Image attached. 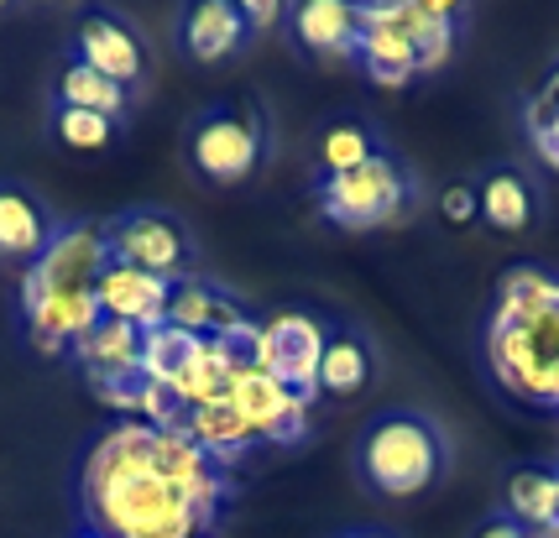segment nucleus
<instances>
[{
  "instance_id": "1",
  "label": "nucleus",
  "mask_w": 559,
  "mask_h": 538,
  "mask_svg": "<svg viewBox=\"0 0 559 538\" xmlns=\"http://www.w3.org/2000/svg\"><path fill=\"white\" fill-rule=\"evenodd\" d=\"M79 517L99 538H204L194 497L163 476L157 429L121 418L79 461Z\"/></svg>"
},
{
  "instance_id": "2",
  "label": "nucleus",
  "mask_w": 559,
  "mask_h": 538,
  "mask_svg": "<svg viewBox=\"0 0 559 538\" xmlns=\"http://www.w3.org/2000/svg\"><path fill=\"white\" fill-rule=\"evenodd\" d=\"M481 356L497 387L559 414V272L512 267L481 324Z\"/></svg>"
},
{
  "instance_id": "3",
  "label": "nucleus",
  "mask_w": 559,
  "mask_h": 538,
  "mask_svg": "<svg viewBox=\"0 0 559 538\" xmlns=\"http://www.w3.org/2000/svg\"><path fill=\"white\" fill-rule=\"evenodd\" d=\"M471 22L461 0H382L361 5V37H356V63L371 84L382 89H408L414 79L439 74Z\"/></svg>"
},
{
  "instance_id": "4",
  "label": "nucleus",
  "mask_w": 559,
  "mask_h": 538,
  "mask_svg": "<svg viewBox=\"0 0 559 538\" xmlns=\"http://www.w3.org/2000/svg\"><path fill=\"white\" fill-rule=\"evenodd\" d=\"M450 470V434L418 408H388L356 434V476L366 491L414 502Z\"/></svg>"
},
{
  "instance_id": "5",
  "label": "nucleus",
  "mask_w": 559,
  "mask_h": 538,
  "mask_svg": "<svg viewBox=\"0 0 559 538\" xmlns=\"http://www.w3.org/2000/svg\"><path fill=\"white\" fill-rule=\"evenodd\" d=\"M314 204L341 230H388L418 210V172L388 147L366 168H350L341 178H314Z\"/></svg>"
},
{
  "instance_id": "6",
  "label": "nucleus",
  "mask_w": 559,
  "mask_h": 538,
  "mask_svg": "<svg viewBox=\"0 0 559 538\" xmlns=\"http://www.w3.org/2000/svg\"><path fill=\"white\" fill-rule=\"evenodd\" d=\"M272 147L267 116L257 99H219L189 125V163L204 183H246Z\"/></svg>"
},
{
  "instance_id": "7",
  "label": "nucleus",
  "mask_w": 559,
  "mask_h": 538,
  "mask_svg": "<svg viewBox=\"0 0 559 538\" xmlns=\"http://www.w3.org/2000/svg\"><path fill=\"white\" fill-rule=\"evenodd\" d=\"M99 230H105L110 262L142 267L152 277H168V283L194 272V236L168 210H126V215H116V220L99 225Z\"/></svg>"
},
{
  "instance_id": "8",
  "label": "nucleus",
  "mask_w": 559,
  "mask_h": 538,
  "mask_svg": "<svg viewBox=\"0 0 559 538\" xmlns=\"http://www.w3.org/2000/svg\"><path fill=\"white\" fill-rule=\"evenodd\" d=\"M105 267H110L105 230L90 220H63L52 230L48 251L22 272V303H32L43 294H95Z\"/></svg>"
},
{
  "instance_id": "9",
  "label": "nucleus",
  "mask_w": 559,
  "mask_h": 538,
  "mask_svg": "<svg viewBox=\"0 0 559 538\" xmlns=\"http://www.w3.org/2000/svg\"><path fill=\"white\" fill-rule=\"evenodd\" d=\"M324 335H330V324L314 314H304V309L272 314L267 324H262V356H257V367L267 371V376H277L288 392L319 403V356H324Z\"/></svg>"
},
{
  "instance_id": "10",
  "label": "nucleus",
  "mask_w": 559,
  "mask_h": 538,
  "mask_svg": "<svg viewBox=\"0 0 559 538\" xmlns=\"http://www.w3.org/2000/svg\"><path fill=\"white\" fill-rule=\"evenodd\" d=\"M230 408L246 418V429L257 434V444H298L309 434V408H314V403L288 392L262 367H251V371H236Z\"/></svg>"
},
{
  "instance_id": "11",
  "label": "nucleus",
  "mask_w": 559,
  "mask_h": 538,
  "mask_svg": "<svg viewBox=\"0 0 559 538\" xmlns=\"http://www.w3.org/2000/svg\"><path fill=\"white\" fill-rule=\"evenodd\" d=\"M73 58L79 63H90L95 74H105L110 84H142L146 79V43L142 32L116 16V11H84L79 26H73Z\"/></svg>"
},
{
  "instance_id": "12",
  "label": "nucleus",
  "mask_w": 559,
  "mask_h": 538,
  "mask_svg": "<svg viewBox=\"0 0 559 538\" xmlns=\"http://www.w3.org/2000/svg\"><path fill=\"white\" fill-rule=\"evenodd\" d=\"M163 324H178V330H189L199 340H225V335H236L241 324H251V309H246L241 298L230 294V288H219L210 277H178L168 288V314Z\"/></svg>"
},
{
  "instance_id": "13",
  "label": "nucleus",
  "mask_w": 559,
  "mask_h": 538,
  "mask_svg": "<svg viewBox=\"0 0 559 538\" xmlns=\"http://www.w3.org/2000/svg\"><path fill=\"white\" fill-rule=\"evenodd\" d=\"M293 43L319 58V63H356V37H361V5L350 0H304L288 11Z\"/></svg>"
},
{
  "instance_id": "14",
  "label": "nucleus",
  "mask_w": 559,
  "mask_h": 538,
  "mask_svg": "<svg viewBox=\"0 0 559 538\" xmlns=\"http://www.w3.org/2000/svg\"><path fill=\"white\" fill-rule=\"evenodd\" d=\"M168 277H152L142 267H126V262H110L95 283V303L99 319H121L131 330H157L163 314H168Z\"/></svg>"
},
{
  "instance_id": "15",
  "label": "nucleus",
  "mask_w": 559,
  "mask_h": 538,
  "mask_svg": "<svg viewBox=\"0 0 559 538\" xmlns=\"http://www.w3.org/2000/svg\"><path fill=\"white\" fill-rule=\"evenodd\" d=\"M476 199H481V225L497 230V236H523L544 215V194H538L534 172L512 168V163H497V168L481 172Z\"/></svg>"
},
{
  "instance_id": "16",
  "label": "nucleus",
  "mask_w": 559,
  "mask_h": 538,
  "mask_svg": "<svg viewBox=\"0 0 559 538\" xmlns=\"http://www.w3.org/2000/svg\"><path fill=\"white\" fill-rule=\"evenodd\" d=\"M178 43H183V52L194 63H225V58H236L251 43V32H246L236 0H199L178 22Z\"/></svg>"
},
{
  "instance_id": "17",
  "label": "nucleus",
  "mask_w": 559,
  "mask_h": 538,
  "mask_svg": "<svg viewBox=\"0 0 559 538\" xmlns=\"http://www.w3.org/2000/svg\"><path fill=\"white\" fill-rule=\"evenodd\" d=\"M58 220L48 215V204L22 189V183H0V256L32 267L43 251H48Z\"/></svg>"
},
{
  "instance_id": "18",
  "label": "nucleus",
  "mask_w": 559,
  "mask_h": 538,
  "mask_svg": "<svg viewBox=\"0 0 559 538\" xmlns=\"http://www.w3.org/2000/svg\"><path fill=\"white\" fill-rule=\"evenodd\" d=\"M69 356L79 361V371H84L90 382L131 376V371H142V330H131L121 319H99L84 340L69 345Z\"/></svg>"
},
{
  "instance_id": "19",
  "label": "nucleus",
  "mask_w": 559,
  "mask_h": 538,
  "mask_svg": "<svg viewBox=\"0 0 559 538\" xmlns=\"http://www.w3.org/2000/svg\"><path fill=\"white\" fill-rule=\"evenodd\" d=\"M183 434H189L215 465H225V470L236 461H246V450L257 444V434L246 429V418L230 408V397L204 403V408H189V414H183Z\"/></svg>"
},
{
  "instance_id": "20",
  "label": "nucleus",
  "mask_w": 559,
  "mask_h": 538,
  "mask_svg": "<svg viewBox=\"0 0 559 538\" xmlns=\"http://www.w3.org/2000/svg\"><path fill=\"white\" fill-rule=\"evenodd\" d=\"M377 371V350L361 330H330L319 356V397H356Z\"/></svg>"
},
{
  "instance_id": "21",
  "label": "nucleus",
  "mask_w": 559,
  "mask_h": 538,
  "mask_svg": "<svg viewBox=\"0 0 559 538\" xmlns=\"http://www.w3.org/2000/svg\"><path fill=\"white\" fill-rule=\"evenodd\" d=\"M377 152H388V142L377 136V125L361 116H335V121L319 125L314 136V157H319V178H341L350 168H366Z\"/></svg>"
},
{
  "instance_id": "22",
  "label": "nucleus",
  "mask_w": 559,
  "mask_h": 538,
  "mask_svg": "<svg viewBox=\"0 0 559 538\" xmlns=\"http://www.w3.org/2000/svg\"><path fill=\"white\" fill-rule=\"evenodd\" d=\"M58 105H69V110H90V116H105V121H121L126 110H131V89L110 84V79L95 74L90 63L69 58V63H63V74H58Z\"/></svg>"
},
{
  "instance_id": "23",
  "label": "nucleus",
  "mask_w": 559,
  "mask_h": 538,
  "mask_svg": "<svg viewBox=\"0 0 559 538\" xmlns=\"http://www.w3.org/2000/svg\"><path fill=\"white\" fill-rule=\"evenodd\" d=\"M204 350L199 335L178 330V324H157V330H142V376L146 382H163L173 387L183 371L194 367V356Z\"/></svg>"
},
{
  "instance_id": "24",
  "label": "nucleus",
  "mask_w": 559,
  "mask_h": 538,
  "mask_svg": "<svg viewBox=\"0 0 559 538\" xmlns=\"http://www.w3.org/2000/svg\"><path fill=\"white\" fill-rule=\"evenodd\" d=\"M116 125L121 121H105V116H90V110H69V105H58V116H52V131H58V142L73 152H99L116 142Z\"/></svg>"
},
{
  "instance_id": "25",
  "label": "nucleus",
  "mask_w": 559,
  "mask_h": 538,
  "mask_svg": "<svg viewBox=\"0 0 559 538\" xmlns=\"http://www.w3.org/2000/svg\"><path fill=\"white\" fill-rule=\"evenodd\" d=\"M439 220L455 225V230H471V225H481V199H476V178H455V183H444V194H439Z\"/></svg>"
},
{
  "instance_id": "26",
  "label": "nucleus",
  "mask_w": 559,
  "mask_h": 538,
  "mask_svg": "<svg viewBox=\"0 0 559 538\" xmlns=\"http://www.w3.org/2000/svg\"><path fill=\"white\" fill-rule=\"evenodd\" d=\"M555 116H559V63H555V74H549L534 95L523 99V131H544Z\"/></svg>"
},
{
  "instance_id": "27",
  "label": "nucleus",
  "mask_w": 559,
  "mask_h": 538,
  "mask_svg": "<svg viewBox=\"0 0 559 538\" xmlns=\"http://www.w3.org/2000/svg\"><path fill=\"white\" fill-rule=\"evenodd\" d=\"M236 5H241V22H246V32H267V26L288 22V11H283L277 0H236Z\"/></svg>"
},
{
  "instance_id": "28",
  "label": "nucleus",
  "mask_w": 559,
  "mask_h": 538,
  "mask_svg": "<svg viewBox=\"0 0 559 538\" xmlns=\"http://www.w3.org/2000/svg\"><path fill=\"white\" fill-rule=\"evenodd\" d=\"M471 538H534V534H528L518 517H508L502 507H497V513H487L481 523H476V534H471Z\"/></svg>"
},
{
  "instance_id": "29",
  "label": "nucleus",
  "mask_w": 559,
  "mask_h": 538,
  "mask_svg": "<svg viewBox=\"0 0 559 538\" xmlns=\"http://www.w3.org/2000/svg\"><path fill=\"white\" fill-rule=\"evenodd\" d=\"M528 147H534L538 157H544V163L559 172V116L544 125V131H528Z\"/></svg>"
},
{
  "instance_id": "30",
  "label": "nucleus",
  "mask_w": 559,
  "mask_h": 538,
  "mask_svg": "<svg viewBox=\"0 0 559 538\" xmlns=\"http://www.w3.org/2000/svg\"><path fill=\"white\" fill-rule=\"evenodd\" d=\"M335 538H392V534H382V528H345V534H335Z\"/></svg>"
},
{
  "instance_id": "31",
  "label": "nucleus",
  "mask_w": 559,
  "mask_h": 538,
  "mask_svg": "<svg viewBox=\"0 0 559 538\" xmlns=\"http://www.w3.org/2000/svg\"><path fill=\"white\" fill-rule=\"evenodd\" d=\"M79 538H99V534H79Z\"/></svg>"
}]
</instances>
